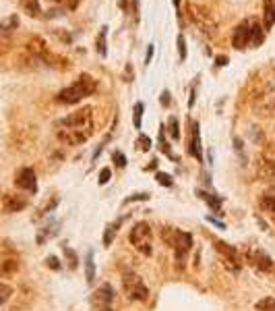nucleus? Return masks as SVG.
<instances>
[{
	"instance_id": "16",
	"label": "nucleus",
	"mask_w": 275,
	"mask_h": 311,
	"mask_svg": "<svg viewBox=\"0 0 275 311\" xmlns=\"http://www.w3.org/2000/svg\"><path fill=\"white\" fill-rule=\"evenodd\" d=\"M232 46L236 50H242L248 46V21H242L236 25L234 29V35H232Z\"/></svg>"
},
{
	"instance_id": "4",
	"label": "nucleus",
	"mask_w": 275,
	"mask_h": 311,
	"mask_svg": "<svg viewBox=\"0 0 275 311\" xmlns=\"http://www.w3.org/2000/svg\"><path fill=\"white\" fill-rule=\"evenodd\" d=\"M161 239L166 241V245H170L174 251H176V262H178V268H184V262H186V255L188 251L193 249V235L191 232H184L180 228H174V226H166L161 232Z\"/></svg>"
},
{
	"instance_id": "30",
	"label": "nucleus",
	"mask_w": 275,
	"mask_h": 311,
	"mask_svg": "<svg viewBox=\"0 0 275 311\" xmlns=\"http://www.w3.org/2000/svg\"><path fill=\"white\" fill-rule=\"evenodd\" d=\"M56 205H58V197L54 195V197H52V199H50L46 205H41V207H39V214H37V216H46V214H50V212H52Z\"/></svg>"
},
{
	"instance_id": "33",
	"label": "nucleus",
	"mask_w": 275,
	"mask_h": 311,
	"mask_svg": "<svg viewBox=\"0 0 275 311\" xmlns=\"http://www.w3.org/2000/svg\"><path fill=\"white\" fill-rule=\"evenodd\" d=\"M149 147H151V139H149L147 135H141V137L137 139V149H141V151H149Z\"/></svg>"
},
{
	"instance_id": "38",
	"label": "nucleus",
	"mask_w": 275,
	"mask_h": 311,
	"mask_svg": "<svg viewBox=\"0 0 275 311\" xmlns=\"http://www.w3.org/2000/svg\"><path fill=\"white\" fill-rule=\"evenodd\" d=\"M178 54H180V61H184V59H186V40H184V35H182V33L178 35Z\"/></svg>"
},
{
	"instance_id": "14",
	"label": "nucleus",
	"mask_w": 275,
	"mask_h": 311,
	"mask_svg": "<svg viewBox=\"0 0 275 311\" xmlns=\"http://www.w3.org/2000/svg\"><path fill=\"white\" fill-rule=\"evenodd\" d=\"M25 205H27V197L17 195V193H7V195H5V199H3V207H5V212H7V214L21 212Z\"/></svg>"
},
{
	"instance_id": "11",
	"label": "nucleus",
	"mask_w": 275,
	"mask_h": 311,
	"mask_svg": "<svg viewBox=\"0 0 275 311\" xmlns=\"http://www.w3.org/2000/svg\"><path fill=\"white\" fill-rule=\"evenodd\" d=\"M242 257L246 259L248 264H252L257 270H261V272H271L273 270V259L259 247H246Z\"/></svg>"
},
{
	"instance_id": "21",
	"label": "nucleus",
	"mask_w": 275,
	"mask_h": 311,
	"mask_svg": "<svg viewBox=\"0 0 275 311\" xmlns=\"http://www.w3.org/2000/svg\"><path fill=\"white\" fill-rule=\"evenodd\" d=\"M56 226H58V222H48L46 226H41V228H39V232H37V239H35V241H37V245H44V243H46L54 232H56Z\"/></svg>"
},
{
	"instance_id": "39",
	"label": "nucleus",
	"mask_w": 275,
	"mask_h": 311,
	"mask_svg": "<svg viewBox=\"0 0 275 311\" xmlns=\"http://www.w3.org/2000/svg\"><path fill=\"white\" fill-rule=\"evenodd\" d=\"M46 266H48L50 270H60V262H58V257H54V255H50V257L46 259Z\"/></svg>"
},
{
	"instance_id": "32",
	"label": "nucleus",
	"mask_w": 275,
	"mask_h": 311,
	"mask_svg": "<svg viewBox=\"0 0 275 311\" xmlns=\"http://www.w3.org/2000/svg\"><path fill=\"white\" fill-rule=\"evenodd\" d=\"M199 195H201V197H203V199H205V201H207V203L213 207L215 212H219V207H222V201L215 199V197H213V195H209V193H203V191H199Z\"/></svg>"
},
{
	"instance_id": "43",
	"label": "nucleus",
	"mask_w": 275,
	"mask_h": 311,
	"mask_svg": "<svg viewBox=\"0 0 275 311\" xmlns=\"http://www.w3.org/2000/svg\"><path fill=\"white\" fill-rule=\"evenodd\" d=\"M151 56H153V44L147 46V56H145V63H147V65L151 63Z\"/></svg>"
},
{
	"instance_id": "27",
	"label": "nucleus",
	"mask_w": 275,
	"mask_h": 311,
	"mask_svg": "<svg viewBox=\"0 0 275 311\" xmlns=\"http://www.w3.org/2000/svg\"><path fill=\"white\" fill-rule=\"evenodd\" d=\"M62 251H65V257H67V262H69V266L71 268H77V264H79V257H77V253L69 247V245H62Z\"/></svg>"
},
{
	"instance_id": "15",
	"label": "nucleus",
	"mask_w": 275,
	"mask_h": 311,
	"mask_svg": "<svg viewBox=\"0 0 275 311\" xmlns=\"http://www.w3.org/2000/svg\"><path fill=\"white\" fill-rule=\"evenodd\" d=\"M188 151L191 156L201 162L203 160V149H201V133H199V123H191V141H188Z\"/></svg>"
},
{
	"instance_id": "41",
	"label": "nucleus",
	"mask_w": 275,
	"mask_h": 311,
	"mask_svg": "<svg viewBox=\"0 0 275 311\" xmlns=\"http://www.w3.org/2000/svg\"><path fill=\"white\" fill-rule=\"evenodd\" d=\"M161 104H163V106H168V104H170V91H163L161 93Z\"/></svg>"
},
{
	"instance_id": "3",
	"label": "nucleus",
	"mask_w": 275,
	"mask_h": 311,
	"mask_svg": "<svg viewBox=\"0 0 275 311\" xmlns=\"http://www.w3.org/2000/svg\"><path fill=\"white\" fill-rule=\"evenodd\" d=\"M95 89H97L95 79H93L91 75L83 73L73 85H69V87H65V89H60V91L56 93V102L67 104V106H73V104H79L81 100L89 98Z\"/></svg>"
},
{
	"instance_id": "22",
	"label": "nucleus",
	"mask_w": 275,
	"mask_h": 311,
	"mask_svg": "<svg viewBox=\"0 0 275 311\" xmlns=\"http://www.w3.org/2000/svg\"><path fill=\"white\" fill-rule=\"evenodd\" d=\"M21 7L29 17H39L41 15V7H39V0H21Z\"/></svg>"
},
{
	"instance_id": "9",
	"label": "nucleus",
	"mask_w": 275,
	"mask_h": 311,
	"mask_svg": "<svg viewBox=\"0 0 275 311\" xmlns=\"http://www.w3.org/2000/svg\"><path fill=\"white\" fill-rule=\"evenodd\" d=\"M114 301H116L114 288L110 286L108 282H103V284H99V286L93 290L91 309H93V311H114Z\"/></svg>"
},
{
	"instance_id": "5",
	"label": "nucleus",
	"mask_w": 275,
	"mask_h": 311,
	"mask_svg": "<svg viewBox=\"0 0 275 311\" xmlns=\"http://www.w3.org/2000/svg\"><path fill=\"white\" fill-rule=\"evenodd\" d=\"M188 17H191V21L195 23V27H197L203 35H207V37H211V40L217 35L219 25H217V19H215V15L211 13V9H207V7H203V5H193V3H191V7H188Z\"/></svg>"
},
{
	"instance_id": "37",
	"label": "nucleus",
	"mask_w": 275,
	"mask_h": 311,
	"mask_svg": "<svg viewBox=\"0 0 275 311\" xmlns=\"http://www.w3.org/2000/svg\"><path fill=\"white\" fill-rule=\"evenodd\" d=\"M159 129H161V131H159V145H161V151L168 153V156H172V153H170V145H168L166 137H163V135H166V131H163V127H159Z\"/></svg>"
},
{
	"instance_id": "12",
	"label": "nucleus",
	"mask_w": 275,
	"mask_h": 311,
	"mask_svg": "<svg viewBox=\"0 0 275 311\" xmlns=\"http://www.w3.org/2000/svg\"><path fill=\"white\" fill-rule=\"evenodd\" d=\"M257 179L259 181H275V156L269 151H263L257 158Z\"/></svg>"
},
{
	"instance_id": "2",
	"label": "nucleus",
	"mask_w": 275,
	"mask_h": 311,
	"mask_svg": "<svg viewBox=\"0 0 275 311\" xmlns=\"http://www.w3.org/2000/svg\"><path fill=\"white\" fill-rule=\"evenodd\" d=\"M250 110L259 119L275 116V83L263 81L250 95Z\"/></svg>"
},
{
	"instance_id": "7",
	"label": "nucleus",
	"mask_w": 275,
	"mask_h": 311,
	"mask_svg": "<svg viewBox=\"0 0 275 311\" xmlns=\"http://www.w3.org/2000/svg\"><path fill=\"white\" fill-rule=\"evenodd\" d=\"M122 290H124V295L131 299V301H147L149 299V288H147V284L143 282V278L137 274V272H133V270H126L124 274H122Z\"/></svg>"
},
{
	"instance_id": "25",
	"label": "nucleus",
	"mask_w": 275,
	"mask_h": 311,
	"mask_svg": "<svg viewBox=\"0 0 275 311\" xmlns=\"http://www.w3.org/2000/svg\"><path fill=\"white\" fill-rule=\"evenodd\" d=\"M17 270H19V262H17V259H5V262L0 264V272H3L5 276L15 274Z\"/></svg>"
},
{
	"instance_id": "26",
	"label": "nucleus",
	"mask_w": 275,
	"mask_h": 311,
	"mask_svg": "<svg viewBox=\"0 0 275 311\" xmlns=\"http://www.w3.org/2000/svg\"><path fill=\"white\" fill-rule=\"evenodd\" d=\"M143 110H145L143 102H137V104H135V110H133V125H135V129H141V116H143Z\"/></svg>"
},
{
	"instance_id": "31",
	"label": "nucleus",
	"mask_w": 275,
	"mask_h": 311,
	"mask_svg": "<svg viewBox=\"0 0 275 311\" xmlns=\"http://www.w3.org/2000/svg\"><path fill=\"white\" fill-rule=\"evenodd\" d=\"M97 52H99V56L108 54V50H105V27H101V31L97 35Z\"/></svg>"
},
{
	"instance_id": "35",
	"label": "nucleus",
	"mask_w": 275,
	"mask_h": 311,
	"mask_svg": "<svg viewBox=\"0 0 275 311\" xmlns=\"http://www.w3.org/2000/svg\"><path fill=\"white\" fill-rule=\"evenodd\" d=\"M110 179H112V170H110V168H101V170H99V179H97V183H99V185H108V183H110Z\"/></svg>"
},
{
	"instance_id": "24",
	"label": "nucleus",
	"mask_w": 275,
	"mask_h": 311,
	"mask_svg": "<svg viewBox=\"0 0 275 311\" xmlns=\"http://www.w3.org/2000/svg\"><path fill=\"white\" fill-rule=\"evenodd\" d=\"M255 311H275V297H263L255 303Z\"/></svg>"
},
{
	"instance_id": "44",
	"label": "nucleus",
	"mask_w": 275,
	"mask_h": 311,
	"mask_svg": "<svg viewBox=\"0 0 275 311\" xmlns=\"http://www.w3.org/2000/svg\"><path fill=\"white\" fill-rule=\"evenodd\" d=\"M207 220H209L211 224H215L217 228H226V224H222V222H217V220H215V218H211V216H207Z\"/></svg>"
},
{
	"instance_id": "28",
	"label": "nucleus",
	"mask_w": 275,
	"mask_h": 311,
	"mask_svg": "<svg viewBox=\"0 0 275 311\" xmlns=\"http://www.w3.org/2000/svg\"><path fill=\"white\" fill-rule=\"evenodd\" d=\"M168 133H170L172 139H178V137H180V125H178V119H176V116H170V121H168Z\"/></svg>"
},
{
	"instance_id": "36",
	"label": "nucleus",
	"mask_w": 275,
	"mask_h": 311,
	"mask_svg": "<svg viewBox=\"0 0 275 311\" xmlns=\"http://www.w3.org/2000/svg\"><path fill=\"white\" fill-rule=\"evenodd\" d=\"M112 160L116 162L118 168H124V166H126V156H124L122 151H114V153H112Z\"/></svg>"
},
{
	"instance_id": "40",
	"label": "nucleus",
	"mask_w": 275,
	"mask_h": 311,
	"mask_svg": "<svg viewBox=\"0 0 275 311\" xmlns=\"http://www.w3.org/2000/svg\"><path fill=\"white\" fill-rule=\"evenodd\" d=\"M145 201V199H149V193H137V195H133V197H126L124 199V203H131V201Z\"/></svg>"
},
{
	"instance_id": "45",
	"label": "nucleus",
	"mask_w": 275,
	"mask_h": 311,
	"mask_svg": "<svg viewBox=\"0 0 275 311\" xmlns=\"http://www.w3.org/2000/svg\"><path fill=\"white\" fill-rule=\"evenodd\" d=\"M172 3H174V7H180V0H172Z\"/></svg>"
},
{
	"instance_id": "23",
	"label": "nucleus",
	"mask_w": 275,
	"mask_h": 311,
	"mask_svg": "<svg viewBox=\"0 0 275 311\" xmlns=\"http://www.w3.org/2000/svg\"><path fill=\"white\" fill-rule=\"evenodd\" d=\"M85 276H87V284H93L95 278V266H93V251L89 249L85 255Z\"/></svg>"
},
{
	"instance_id": "34",
	"label": "nucleus",
	"mask_w": 275,
	"mask_h": 311,
	"mask_svg": "<svg viewBox=\"0 0 275 311\" xmlns=\"http://www.w3.org/2000/svg\"><path fill=\"white\" fill-rule=\"evenodd\" d=\"M155 179H157V183H161L163 187H172V185H174L172 177H170V174H166V172H157V174H155Z\"/></svg>"
},
{
	"instance_id": "10",
	"label": "nucleus",
	"mask_w": 275,
	"mask_h": 311,
	"mask_svg": "<svg viewBox=\"0 0 275 311\" xmlns=\"http://www.w3.org/2000/svg\"><path fill=\"white\" fill-rule=\"evenodd\" d=\"M215 249L222 253V259H224V266L230 270V272H238L240 270V266H242V253L236 249V247H232V245H228V243H224V241H215Z\"/></svg>"
},
{
	"instance_id": "18",
	"label": "nucleus",
	"mask_w": 275,
	"mask_h": 311,
	"mask_svg": "<svg viewBox=\"0 0 275 311\" xmlns=\"http://www.w3.org/2000/svg\"><path fill=\"white\" fill-rule=\"evenodd\" d=\"M275 25V5L273 0H263V29H271Z\"/></svg>"
},
{
	"instance_id": "17",
	"label": "nucleus",
	"mask_w": 275,
	"mask_h": 311,
	"mask_svg": "<svg viewBox=\"0 0 275 311\" xmlns=\"http://www.w3.org/2000/svg\"><path fill=\"white\" fill-rule=\"evenodd\" d=\"M265 40V29L257 19H248V44L250 46H261Z\"/></svg>"
},
{
	"instance_id": "42",
	"label": "nucleus",
	"mask_w": 275,
	"mask_h": 311,
	"mask_svg": "<svg viewBox=\"0 0 275 311\" xmlns=\"http://www.w3.org/2000/svg\"><path fill=\"white\" fill-rule=\"evenodd\" d=\"M215 63H217V67H226L228 65V56H217Z\"/></svg>"
},
{
	"instance_id": "29",
	"label": "nucleus",
	"mask_w": 275,
	"mask_h": 311,
	"mask_svg": "<svg viewBox=\"0 0 275 311\" xmlns=\"http://www.w3.org/2000/svg\"><path fill=\"white\" fill-rule=\"evenodd\" d=\"M11 297H13V286H11V284H5V282H0V305L7 303Z\"/></svg>"
},
{
	"instance_id": "1",
	"label": "nucleus",
	"mask_w": 275,
	"mask_h": 311,
	"mask_svg": "<svg viewBox=\"0 0 275 311\" xmlns=\"http://www.w3.org/2000/svg\"><path fill=\"white\" fill-rule=\"evenodd\" d=\"M56 137L65 145H81L87 139L93 137L95 133V123H93V108L83 106L77 112H71L69 116H62L56 121Z\"/></svg>"
},
{
	"instance_id": "8",
	"label": "nucleus",
	"mask_w": 275,
	"mask_h": 311,
	"mask_svg": "<svg viewBox=\"0 0 275 311\" xmlns=\"http://www.w3.org/2000/svg\"><path fill=\"white\" fill-rule=\"evenodd\" d=\"M25 46H27V52H29L31 56H35L37 61H41V63H46V65L60 67L62 63H67V59H60V56H56V54H52L50 48H48V44H46L39 35H31Z\"/></svg>"
},
{
	"instance_id": "13",
	"label": "nucleus",
	"mask_w": 275,
	"mask_h": 311,
	"mask_svg": "<svg viewBox=\"0 0 275 311\" xmlns=\"http://www.w3.org/2000/svg\"><path fill=\"white\" fill-rule=\"evenodd\" d=\"M15 185L25 193H31V195L37 193V177H35L33 168H29V166L19 168L15 174Z\"/></svg>"
},
{
	"instance_id": "6",
	"label": "nucleus",
	"mask_w": 275,
	"mask_h": 311,
	"mask_svg": "<svg viewBox=\"0 0 275 311\" xmlns=\"http://www.w3.org/2000/svg\"><path fill=\"white\" fill-rule=\"evenodd\" d=\"M129 241L139 253L143 255L153 253V230L147 222H137L129 232Z\"/></svg>"
},
{
	"instance_id": "20",
	"label": "nucleus",
	"mask_w": 275,
	"mask_h": 311,
	"mask_svg": "<svg viewBox=\"0 0 275 311\" xmlns=\"http://www.w3.org/2000/svg\"><path fill=\"white\" fill-rule=\"evenodd\" d=\"M122 222H124V218H116L112 224L105 226V232H103V245L105 247H110V243L114 241V237H116V232H118V228H120Z\"/></svg>"
},
{
	"instance_id": "19",
	"label": "nucleus",
	"mask_w": 275,
	"mask_h": 311,
	"mask_svg": "<svg viewBox=\"0 0 275 311\" xmlns=\"http://www.w3.org/2000/svg\"><path fill=\"white\" fill-rule=\"evenodd\" d=\"M261 205H263L265 212H269L271 216H275V185H271L269 189H265V193L261 195Z\"/></svg>"
}]
</instances>
